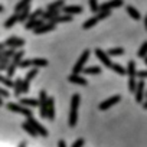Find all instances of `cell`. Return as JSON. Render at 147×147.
I'll return each mask as SVG.
<instances>
[{
  "label": "cell",
  "mask_w": 147,
  "mask_h": 147,
  "mask_svg": "<svg viewBox=\"0 0 147 147\" xmlns=\"http://www.w3.org/2000/svg\"><path fill=\"white\" fill-rule=\"evenodd\" d=\"M81 72L87 74V75H98V74H101V68H98V66H90V68H85V66H84Z\"/></svg>",
  "instance_id": "cell-20"
},
{
  "label": "cell",
  "mask_w": 147,
  "mask_h": 147,
  "mask_svg": "<svg viewBox=\"0 0 147 147\" xmlns=\"http://www.w3.org/2000/svg\"><path fill=\"white\" fill-rule=\"evenodd\" d=\"M6 107H7L10 111L20 113V114H23V115H30V114H32L30 110H28V108H25V107H22V105H19V104H15V102H9Z\"/></svg>",
  "instance_id": "cell-9"
},
{
  "label": "cell",
  "mask_w": 147,
  "mask_h": 147,
  "mask_svg": "<svg viewBox=\"0 0 147 147\" xmlns=\"http://www.w3.org/2000/svg\"><path fill=\"white\" fill-rule=\"evenodd\" d=\"M26 117H28V123H29V124H30V125H32L35 130H36V133H38V134H42L43 137H46V136H48L46 128H45V127H43L40 123H38V121L33 118V115H32V114H30V115H26Z\"/></svg>",
  "instance_id": "cell-4"
},
{
  "label": "cell",
  "mask_w": 147,
  "mask_h": 147,
  "mask_svg": "<svg viewBox=\"0 0 147 147\" xmlns=\"http://www.w3.org/2000/svg\"><path fill=\"white\" fill-rule=\"evenodd\" d=\"M20 104L33 108V107H38L39 105V101L38 100H33V98H23V100H20Z\"/></svg>",
  "instance_id": "cell-23"
},
{
  "label": "cell",
  "mask_w": 147,
  "mask_h": 147,
  "mask_svg": "<svg viewBox=\"0 0 147 147\" xmlns=\"http://www.w3.org/2000/svg\"><path fill=\"white\" fill-rule=\"evenodd\" d=\"M22 127H23V128H25V131H26V133H29L32 137H36V136H38L36 130H35V128H33V127H32V125H30L28 121H26V123H23V125H22Z\"/></svg>",
  "instance_id": "cell-31"
},
{
  "label": "cell",
  "mask_w": 147,
  "mask_h": 147,
  "mask_svg": "<svg viewBox=\"0 0 147 147\" xmlns=\"http://www.w3.org/2000/svg\"><path fill=\"white\" fill-rule=\"evenodd\" d=\"M127 71V74H128V77H136V62L134 61H130L128 62V68L125 69Z\"/></svg>",
  "instance_id": "cell-30"
},
{
  "label": "cell",
  "mask_w": 147,
  "mask_h": 147,
  "mask_svg": "<svg viewBox=\"0 0 147 147\" xmlns=\"http://www.w3.org/2000/svg\"><path fill=\"white\" fill-rule=\"evenodd\" d=\"M68 81L72 82V84H77V85H82V87H85V85L88 84V81H87L85 78L80 77V74H72V75L68 78Z\"/></svg>",
  "instance_id": "cell-14"
},
{
  "label": "cell",
  "mask_w": 147,
  "mask_h": 147,
  "mask_svg": "<svg viewBox=\"0 0 147 147\" xmlns=\"http://www.w3.org/2000/svg\"><path fill=\"white\" fill-rule=\"evenodd\" d=\"M113 71H115L117 74H120V75H125L127 74V71L121 66V65H118V63H111V66H110Z\"/></svg>",
  "instance_id": "cell-32"
},
{
  "label": "cell",
  "mask_w": 147,
  "mask_h": 147,
  "mask_svg": "<svg viewBox=\"0 0 147 147\" xmlns=\"http://www.w3.org/2000/svg\"><path fill=\"white\" fill-rule=\"evenodd\" d=\"M62 12L65 13V15H80V13H82V7L81 6H62Z\"/></svg>",
  "instance_id": "cell-13"
},
{
  "label": "cell",
  "mask_w": 147,
  "mask_h": 147,
  "mask_svg": "<svg viewBox=\"0 0 147 147\" xmlns=\"http://www.w3.org/2000/svg\"><path fill=\"white\" fill-rule=\"evenodd\" d=\"M55 28H56V25H53V23L48 22V23H42V25H40L39 28L33 29V32H35L36 35H42V33H46V32L55 30Z\"/></svg>",
  "instance_id": "cell-11"
},
{
  "label": "cell",
  "mask_w": 147,
  "mask_h": 147,
  "mask_svg": "<svg viewBox=\"0 0 147 147\" xmlns=\"http://www.w3.org/2000/svg\"><path fill=\"white\" fill-rule=\"evenodd\" d=\"M120 100H121V97L120 95H114V97H111V98H108V100H105V101H102L100 105H98V108L100 110H108V108H111L113 105H115V104H118L120 102Z\"/></svg>",
  "instance_id": "cell-6"
},
{
  "label": "cell",
  "mask_w": 147,
  "mask_h": 147,
  "mask_svg": "<svg viewBox=\"0 0 147 147\" xmlns=\"http://www.w3.org/2000/svg\"><path fill=\"white\" fill-rule=\"evenodd\" d=\"M84 146V138H78L75 143L72 144V147H82Z\"/></svg>",
  "instance_id": "cell-41"
},
{
  "label": "cell",
  "mask_w": 147,
  "mask_h": 147,
  "mask_svg": "<svg viewBox=\"0 0 147 147\" xmlns=\"http://www.w3.org/2000/svg\"><path fill=\"white\" fill-rule=\"evenodd\" d=\"M30 63L33 66H46L48 65V61L46 59H42V58H35V59H30Z\"/></svg>",
  "instance_id": "cell-28"
},
{
  "label": "cell",
  "mask_w": 147,
  "mask_h": 147,
  "mask_svg": "<svg viewBox=\"0 0 147 147\" xmlns=\"http://www.w3.org/2000/svg\"><path fill=\"white\" fill-rule=\"evenodd\" d=\"M23 45H25V39L16 38V36H12V38L6 39V42H5V46H9V48H22Z\"/></svg>",
  "instance_id": "cell-8"
},
{
  "label": "cell",
  "mask_w": 147,
  "mask_h": 147,
  "mask_svg": "<svg viewBox=\"0 0 147 147\" xmlns=\"http://www.w3.org/2000/svg\"><path fill=\"white\" fill-rule=\"evenodd\" d=\"M81 97L80 94H74L71 101V114H69V127H75L78 123V107H80Z\"/></svg>",
  "instance_id": "cell-1"
},
{
  "label": "cell",
  "mask_w": 147,
  "mask_h": 147,
  "mask_svg": "<svg viewBox=\"0 0 147 147\" xmlns=\"http://www.w3.org/2000/svg\"><path fill=\"white\" fill-rule=\"evenodd\" d=\"M38 74V69L36 68H33V69H30L29 72H28V75H26V78L22 81V92H28L29 91V85H30V81H32V78Z\"/></svg>",
  "instance_id": "cell-5"
},
{
  "label": "cell",
  "mask_w": 147,
  "mask_h": 147,
  "mask_svg": "<svg viewBox=\"0 0 147 147\" xmlns=\"http://www.w3.org/2000/svg\"><path fill=\"white\" fill-rule=\"evenodd\" d=\"M123 53H124V48H111V49H108V52H107L108 56H120V55H123Z\"/></svg>",
  "instance_id": "cell-27"
},
{
  "label": "cell",
  "mask_w": 147,
  "mask_h": 147,
  "mask_svg": "<svg viewBox=\"0 0 147 147\" xmlns=\"http://www.w3.org/2000/svg\"><path fill=\"white\" fill-rule=\"evenodd\" d=\"M123 5H124L123 0H110V2L98 6V10H111V9H115V7H121Z\"/></svg>",
  "instance_id": "cell-7"
},
{
  "label": "cell",
  "mask_w": 147,
  "mask_h": 147,
  "mask_svg": "<svg viewBox=\"0 0 147 147\" xmlns=\"http://www.w3.org/2000/svg\"><path fill=\"white\" fill-rule=\"evenodd\" d=\"M30 2H32V0H20V2L16 5V7H15V12H16V13H19V12H20V10L25 7V6L30 5Z\"/></svg>",
  "instance_id": "cell-33"
},
{
  "label": "cell",
  "mask_w": 147,
  "mask_h": 147,
  "mask_svg": "<svg viewBox=\"0 0 147 147\" xmlns=\"http://www.w3.org/2000/svg\"><path fill=\"white\" fill-rule=\"evenodd\" d=\"M127 13L134 19V20H140L141 19V15H140V12L136 9V7H133V6H127Z\"/></svg>",
  "instance_id": "cell-21"
},
{
  "label": "cell",
  "mask_w": 147,
  "mask_h": 147,
  "mask_svg": "<svg viewBox=\"0 0 147 147\" xmlns=\"http://www.w3.org/2000/svg\"><path fill=\"white\" fill-rule=\"evenodd\" d=\"M43 23V19H33V20H28L26 22V25H25V28L28 29V30H30V29H36V28H39L40 25Z\"/></svg>",
  "instance_id": "cell-18"
},
{
  "label": "cell",
  "mask_w": 147,
  "mask_h": 147,
  "mask_svg": "<svg viewBox=\"0 0 147 147\" xmlns=\"http://www.w3.org/2000/svg\"><path fill=\"white\" fill-rule=\"evenodd\" d=\"M6 46H5V43H0V51H3Z\"/></svg>",
  "instance_id": "cell-44"
},
{
  "label": "cell",
  "mask_w": 147,
  "mask_h": 147,
  "mask_svg": "<svg viewBox=\"0 0 147 147\" xmlns=\"http://www.w3.org/2000/svg\"><path fill=\"white\" fill-rule=\"evenodd\" d=\"M136 85H137V82H136V77H130V80H128V90H130L131 92L136 91Z\"/></svg>",
  "instance_id": "cell-38"
},
{
  "label": "cell",
  "mask_w": 147,
  "mask_h": 147,
  "mask_svg": "<svg viewBox=\"0 0 147 147\" xmlns=\"http://www.w3.org/2000/svg\"><path fill=\"white\" fill-rule=\"evenodd\" d=\"M58 147H66L65 141H63V140H59V141H58Z\"/></svg>",
  "instance_id": "cell-43"
},
{
  "label": "cell",
  "mask_w": 147,
  "mask_h": 147,
  "mask_svg": "<svg viewBox=\"0 0 147 147\" xmlns=\"http://www.w3.org/2000/svg\"><path fill=\"white\" fill-rule=\"evenodd\" d=\"M18 22V13H15V15H12L6 22H5V28L6 29H10V28H13L15 26V23Z\"/></svg>",
  "instance_id": "cell-25"
},
{
  "label": "cell",
  "mask_w": 147,
  "mask_h": 147,
  "mask_svg": "<svg viewBox=\"0 0 147 147\" xmlns=\"http://www.w3.org/2000/svg\"><path fill=\"white\" fill-rule=\"evenodd\" d=\"M23 55H25V52L23 51H19V52H15L13 53V59H12V63L13 65H16V66H19V63H20V61L23 59Z\"/></svg>",
  "instance_id": "cell-22"
},
{
  "label": "cell",
  "mask_w": 147,
  "mask_h": 147,
  "mask_svg": "<svg viewBox=\"0 0 147 147\" xmlns=\"http://www.w3.org/2000/svg\"><path fill=\"white\" fill-rule=\"evenodd\" d=\"M97 13H98V15H97L98 20H102V19H105V18H108V16L111 15V10H98Z\"/></svg>",
  "instance_id": "cell-36"
},
{
  "label": "cell",
  "mask_w": 147,
  "mask_h": 147,
  "mask_svg": "<svg viewBox=\"0 0 147 147\" xmlns=\"http://www.w3.org/2000/svg\"><path fill=\"white\" fill-rule=\"evenodd\" d=\"M0 105H3V101H2V97H0Z\"/></svg>",
  "instance_id": "cell-46"
},
{
  "label": "cell",
  "mask_w": 147,
  "mask_h": 147,
  "mask_svg": "<svg viewBox=\"0 0 147 147\" xmlns=\"http://www.w3.org/2000/svg\"><path fill=\"white\" fill-rule=\"evenodd\" d=\"M88 5H90V9H91V12L92 13H97L98 12V2L97 0H88Z\"/></svg>",
  "instance_id": "cell-34"
},
{
  "label": "cell",
  "mask_w": 147,
  "mask_h": 147,
  "mask_svg": "<svg viewBox=\"0 0 147 147\" xmlns=\"http://www.w3.org/2000/svg\"><path fill=\"white\" fill-rule=\"evenodd\" d=\"M58 15H59V9L48 10V12H42L40 19H43V20H49V19H52V18H55V16H58Z\"/></svg>",
  "instance_id": "cell-19"
},
{
  "label": "cell",
  "mask_w": 147,
  "mask_h": 147,
  "mask_svg": "<svg viewBox=\"0 0 147 147\" xmlns=\"http://www.w3.org/2000/svg\"><path fill=\"white\" fill-rule=\"evenodd\" d=\"M3 10H5V9H3V6H2V5H0V13H2Z\"/></svg>",
  "instance_id": "cell-45"
},
{
  "label": "cell",
  "mask_w": 147,
  "mask_h": 147,
  "mask_svg": "<svg viewBox=\"0 0 147 147\" xmlns=\"http://www.w3.org/2000/svg\"><path fill=\"white\" fill-rule=\"evenodd\" d=\"M146 53H147V42H144L143 45H141V48H140V51H138V56L140 58H146Z\"/></svg>",
  "instance_id": "cell-39"
},
{
  "label": "cell",
  "mask_w": 147,
  "mask_h": 147,
  "mask_svg": "<svg viewBox=\"0 0 147 147\" xmlns=\"http://www.w3.org/2000/svg\"><path fill=\"white\" fill-rule=\"evenodd\" d=\"M95 55H97V58H98V59L102 62V65H104V66H107V68H110V66H111V63H113V62L110 61L108 55H107L102 49L97 48V49H95Z\"/></svg>",
  "instance_id": "cell-10"
},
{
  "label": "cell",
  "mask_w": 147,
  "mask_h": 147,
  "mask_svg": "<svg viewBox=\"0 0 147 147\" xmlns=\"http://www.w3.org/2000/svg\"><path fill=\"white\" fill-rule=\"evenodd\" d=\"M98 22H100V20H98V18H97V16H94V18H90V19H88V20H87V22L82 25V28H84V29H90V28L95 26Z\"/></svg>",
  "instance_id": "cell-26"
},
{
  "label": "cell",
  "mask_w": 147,
  "mask_h": 147,
  "mask_svg": "<svg viewBox=\"0 0 147 147\" xmlns=\"http://www.w3.org/2000/svg\"><path fill=\"white\" fill-rule=\"evenodd\" d=\"M13 87H15V97H16V98H20V92H22V80L18 78V80L13 82Z\"/></svg>",
  "instance_id": "cell-24"
},
{
  "label": "cell",
  "mask_w": 147,
  "mask_h": 147,
  "mask_svg": "<svg viewBox=\"0 0 147 147\" xmlns=\"http://www.w3.org/2000/svg\"><path fill=\"white\" fill-rule=\"evenodd\" d=\"M29 13H30V6L28 5V6H25V7L18 13V22H26Z\"/></svg>",
  "instance_id": "cell-17"
},
{
  "label": "cell",
  "mask_w": 147,
  "mask_h": 147,
  "mask_svg": "<svg viewBox=\"0 0 147 147\" xmlns=\"http://www.w3.org/2000/svg\"><path fill=\"white\" fill-rule=\"evenodd\" d=\"M136 77H140L141 80H144L147 77V71H137L136 72Z\"/></svg>",
  "instance_id": "cell-40"
},
{
  "label": "cell",
  "mask_w": 147,
  "mask_h": 147,
  "mask_svg": "<svg viewBox=\"0 0 147 147\" xmlns=\"http://www.w3.org/2000/svg\"><path fill=\"white\" fill-rule=\"evenodd\" d=\"M65 5V0H56V2L48 5V10H55V9H61Z\"/></svg>",
  "instance_id": "cell-29"
},
{
  "label": "cell",
  "mask_w": 147,
  "mask_h": 147,
  "mask_svg": "<svg viewBox=\"0 0 147 147\" xmlns=\"http://www.w3.org/2000/svg\"><path fill=\"white\" fill-rule=\"evenodd\" d=\"M90 55H91V52H90V49H85L84 52H82V55L80 56V59H78V62L75 63V66H74V74H81V71H82V68L85 66V62L90 59Z\"/></svg>",
  "instance_id": "cell-2"
},
{
  "label": "cell",
  "mask_w": 147,
  "mask_h": 147,
  "mask_svg": "<svg viewBox=\"0 0 147 147\" xmlns=\"http://www.w3.org/2000/svg\"><path fill=\"white\" fill-rule=\"evenodd\" d=\"M16 65H13V63H10V65H7L6 66V72H7V77L9 78H12L13 75H15V71H16Z\"/></svg>",
  "instance_id": "cell-35"
},
{
  "label": "cell",
  "mask_w": 147,
  "mask_h": 147,
  "mask_svg": "<svg viewBox=\"0 0 147 147\" xmlns=\"http://www.w3.org/2000/svg\"><path fill=\"white\" fill-rule=\"evenodd\" d=\"M71 20H72V16H71V15H63V16L58 15V16H55V18L49 19V22H51V23H53V25L63 23V22H71Z\"/></svg>",
  "instance_id": "cell-16"
},
{
  "label": "cell",
  "mask_w": 147,
  "mask_h": 147,
  "mask_svg": "<svg viewBox=\"0 0 147 147\" xmlns=\"http://www.w3.org/2000/svg\"><path fill=\"white\" fill-rule=\"evenodd\" d=\"M0 97H3V98H7V97H9V92H7L6 90H3V88H0Z\"/></svg>",
  "instance_id": "cell-42"
},
{
  "label": "cell",
  "mask_w": 147,
  "mask_h": 147,
  "mask_svg": "<svg viewBox=\"0 0 147 147\" xmlns=\"http://www.w3.org/2000/svg\"><path fill=\"white\" fill-rule=\"evenodd\" d=\"M46 100H48V95H46V92L42 90L40 92H39V114H40V117L42 118H45L46 117V114H48V102H46Z\"/></svg>",
  "instance_id": "cell-3"
},
{
  "label": "cell",
  "mask_w": 147,
  "mask_h": 147,
  "mask_svg": "<svg viewBox=\"0 0 147 147\" xmlns=\"http://www.w3.org/2000/svg\"><path fill=\"white\" fill-rule=\"evenodd\" d=\"M42 9H38V10H35L33 13H29V16H28V20H33V19H38V18H40V15H42Z\"/></svg>",
  "instance_id": "cell-37"
},
{
  "label": "cell",
  "mask_w": 147,
  "mask_h": 147,
  "mask_svg": "<svg viewBox=\"0 0 147 147\" xmlns=\"http://www.w3.org/2000/svg\"><path fill=\"white\" fill-rule=\"evenodd\" d=\"M46 102H48V114H46V117L52 121L55 118V100L53 98H48Z\"/></svg>",
  "instance_id": "cell-15"
},
{
  "label": "cell",
  "mask_w": 147,
  "mask_h": 147,
  "mask_svg": "<svg viewBox=\"0 0 147 147\" xmlns=\"http://www.w3.org/2000/svg\"><path fill=\"white\" fill-rule=\"evenodd\" d=\"M134 92H136V101L137 102H143V97H144V81L143 80L140 82H137Z\"/></svg>",
  "instance_id": "cell-12"
}]
</instances>
